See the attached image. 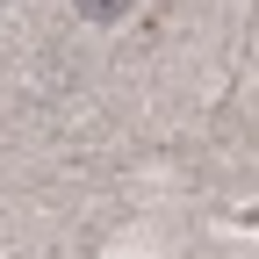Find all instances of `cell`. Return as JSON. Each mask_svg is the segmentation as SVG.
<instances>
[{
	"label": "cell",
	"mask_w": 259,
	"mask_h": 259,
	"mask_svg": "<svg viewBox=\"0 0 259 259\" xmlns=\"http://www.w3.org/2000/svg\"><path fill=\"white\" fill-rule=\"evenodd\" d=\"M79 15H87V22H122L130 0H79Z\"/></svg>",
	"instance_id": "obj_1"
}]
</instances>
